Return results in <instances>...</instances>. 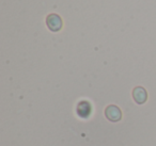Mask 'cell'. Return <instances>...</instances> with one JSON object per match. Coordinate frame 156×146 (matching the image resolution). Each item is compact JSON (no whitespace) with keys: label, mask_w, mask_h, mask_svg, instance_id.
I'll list each match as a JSON object with an SVG mask.
<instances>
[{"label":"cell","mask_w":156,"mask_h":146,"mask_svg":"<svg viewBox=\"0 0 156 146\" xmlns=\"http://www.w3.org/2000/svg\"><path fill=\"white\" fill-rule=\"evenodd\" d=\"M46 25H47V28L49 29L52 32H58L62 29L63 23L62 18L58 15V14H49V15L46 17Z\"/></svg>","instance_id":"6da1fadb"},{"label":"cell","mask_w":156,"mask_h":146,"mask_svg":"<svg viewBox=\"0 0 156 146\" xmlns=\"http://www.w3.org/2000/svg\"><path fill=\"white\" fill-rule=\"evenodd\" d=\"M105 116L108 120L112 123L120 122L122 118V111L119 107L115 105H109L105 109Z\"/></svg>","instance_id":"7a4b0ae2"},{"label":"cell","mask_w":156,"mask_h":146,"mask_svg":"<svg viewBox=\"0 0 156 146\" xmlns=\"http://www.w3.org/2000/svg\"><path fill=\"white\" fill-rule=\"evenodd\" d=\"M76 111H77V114L79 117L81 118H88L90 115H91L92 112V106L89 101L87 100H81L80 103L77 105V108H76Z\"/></svg>","instance_id":"3957f363"},{"label":"cell","mask_w":156,"mask_h":146,"mask_svg":"<svg viewBox=\"0 0 156 146\" xmlns=\"http://www.w3.org/2000/svg\"><path fill=\"white\" fill-rule=\"evenodd\" d=\"M133 98L137 105H143L147 100V92L142 86H136L133 90Z\"/></svg>","instance_id":"277c9868"}]
</instances>
